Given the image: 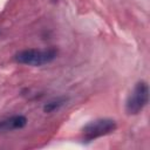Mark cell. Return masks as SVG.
Segmentation results:
<instances>
[{
    "mask_svg": "<svg viewBox=\"0 0 150 150\" xmlns=\"http://www.w3.org/2000/svg\"><path fill=\"white\" fill-rule=\"evenodd\" d=\"M56 55H57V50L55 48H43V49L29 48L18 52L14 59L18 63L39 67L50 63L56 57Z\"/></svg>",
    "mask_w": 150,
    "mask_h": 150,
    "instance_id": "obj_1",
    "label": "cell"
},
{
    "mask_svg": "<svg viewBox=\"0 0 150 150\" xmlns=\"http://www.w3.org/2000/svg\"><path fill=\"white\" fill-rule=\"evenodd\" d=\"M149 101V86L144 81H139L135 84L132 91L127 98L125 111L129 115L139 114Z\"/></svg>",
    "mask_w": 150,
    "mask_h": 150,
    "instance_id": "obj_2",
    "label": "cell"
},
{
    "mask_svg": "<svg viewBox=\"0 0 150 150\" xmlns=\"http://www.w3.org/2000/svg\"><path fill=\"white\" fill-rule=\"evenodd\" d=\"M117 124L111 118H97L87 123L82 128V136L86 142L94 141L98 137L105 136L115 131Z\"/></svg>",
    "mask_w": 150,
    "mask_h": 150,
    "instance_id": "obj_3",
    "label": "cell"
},
{
    "mask_svg": "<svg viewBox=\"0 0 150 150\" xmlns=\"http://www.w3.org/2000/svg\"><path fill=\"white\" fill-rule=\"evenodd\" d=\"M27 124V118L23 115H13L0 121V131H12L22 129Z\"/></svg>",
    "mask_w": 150,
    "mask_h": 150,
    "instance_id": "obj_4",
    "label": "cell"
},
{
    "mask_svg": "<svg viewBox=\"0 0 150 150\" xmlns=\"http://www.w3.org/2000/svg\"><path fill=\"white\" fill-rule=\"evenodd\" d=\"M66 101H67L66 97H57V98H55V100H52V101H49L48 103H46V105L43 107V110H45V112L55 111V110H57L61 105H63Z\"/></svg>",
    "mask_w": 150,
    "mask_h": 150,
    "instance_id": "obj_5",
    "label": "cell"
}]
</instances>
